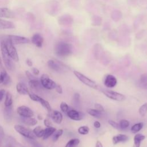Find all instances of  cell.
Returning a JSON list of instances; mask_svg holds the SVG:
<instances>
[{
	"label": "cell",
	"instance_id": "obj_1",
	"mask_svg": "<svg viewBox=\"0 0 147 147\" xmlns=\"http://www.w3.org/2000/svg\"><path fill=\"white\" fill-rule=\"evenodd\" d=\"M55 53L60 57H65L71 55L72 52V45L64 41L58 42L55 47Z\"/></svg>",
	"mask_w": 147,
	"mask_h": 147
},
{
	"label": "cell",
	"instance_id": "obj_2",
	"mask_svg": "<svg viewBox=\"0 0 147 147\" xmlns=\"http://www.w3.org/2000/svg\"><path fill=\"white\" fill-rule=\"evenodd\" d=\"M1 50L3 61L6 68L9 71H13L14 69V65L12 59L11 58V57L10 56V55H9L7 51L4 40H2L1 42Z\"/></svg>",
	"mask_w": 147,
	"mask_h": 147
},
{
	"label": "cell",
	"instance_id": "obj_3",
	"mask_svg": "<svg viewBox=\"0 0 147 147\" xmlns=\"http://www.w3.org/2000/svg\"><path fill=\"white\" fill-rule=\"evenodd\" d=\"M74 74L75 75V76L83 84H84L85 85L93 88L95 90H98L99 87L98 84L96 83V82H95L94 80H92V79L87 78L86 76H85L84 75H83V74L80 73L79 71H74Z\"/></svg>",
	"mask_w": 147,
	"mask_h": 147
},
{
	"label": "cell",
	"instance_id": "obj_4",
	"mask_svg": "<svg viewBox=\"0 0 147 147\" xmlns=\"http://www.w3.org/2000/svg\"><path fill=\"white\" fill-rule=\"evenodd\" d=\"M14 129L17 132H18L24 137H26V138L35 140L37 137L32 130L25 126H23L22 125H15Z\"/></svg>",
	"mask_w": 147,
	"mask_h": 147
},
{
	"label": "cell",
	"instance_id": "obj_5",
	"mask_svg": "<svg viewBox=\"0 0 147 147\" xmlns=\"http://www.w3.org/2000/svg\"><path fill=\"white\" fill-rule=\"evenodd\" d=\"M4 41H5L6 49L9 55H10V56L11 57L13 60H14V61H18L19 60V57H18L17 50L15 47L14 46V44L11 43V42L9 40L8 38Z\"/></svg>",
	"mask_w": 147,
	"mask_h": 147
},
{
	"label": "cell",
	"instance_id": "obj_6",
	"mask_svg": "<svg viewBox=\"0 0 147 147\" xmlns=\"http://www.w3.org/2000/svg\"><path fill=\"white\" fill-rule=\"evenodd\" d=\"M102 92L104 94L105 96H106L107 98L119 102H122L125 100L126 97L125 96L118 92L113 91L111 90H103L102 91Z\"/></svg>",
	"mask_w": 147,
	"mask_h": 147
},
{
	"label": "cell",
	"instance_id": "obj_7",
	"mask_svg": "<svg viewBox=\"0 0 147 147\" xmlns=\"http://www.w3.org/2000/svg\"><path fill=\"white\" fill-rule=\"evenodd\" d=\"M40 83L42 87L48 90L54 89L56 83L52 80L47 74H42L40 78Z\"/></svg>",
	"mask_w": 147,
	"mask_h": 147
},
{
	"label": "cell",
	"instance_id": "obj_8",
	"mask_svg": "<svg viewBox=\"0 0 147 147\" xmlns=\"http://www.w3.org/2000/svg\"><path fill=\"white\" fill-rule=\"evenodd\" d=\"M8 38L13 44H24L30 42L29 38L18 35H9Z\"/></svg>",
	"mask_w": 147,
	"mask_h": 147
},
{
	"label": "cell",
	"instance_id": "obj_9",
	"mask_svg": "<svg viewBox=\"0 0 147 147\" xmlns=\"http://www.w3.org/2000/svg\"><path fill=\"white\" fill-rule=\"evenodd\" d=\"M17 112L22 117H32L34 115L33 111L26 106H19L17 109Z\"/></svg>",
	"mask_w": 147,
	"mask_h": 147
},
{
	"label": "cell",
	"instance_id": "obj_10",
	"mask_svg": "<svg viewBox=\"0 0 147 147\" xmlns=\"http://www.w3.org/2000/svg\"><path fill=\"white\" fill-rule=\"evenodd\" d=\"M103 83L106 87L113 88L117 85V80L114 75L111 74H107L104 78Z\"/></svg>",
	"mask_w": 147,
	"mask_h": 147
},
{
	"label": "cell",
	"instance_id": "obj_11",
	"mask_svg": "<svg viewBox=\"0 0 147 147\" xmlns=\"http://www.w3.org/2000/svg\"><path fill=\"white\" fill-rule=\"evenodd\" d=\"M67 114L70 119L74 121H80L84 117L83 113H82V112H79L75 110H69L67 113Z\"/></svg>",
	"mask_w": 147,
	"mask_h": 147
},
{
	"label": "cell",
	"instance_id": "obj_12",
	"mask_svg": "<svg viewBox=\"0 0 147 147\" xmlns=\"http://www.w3.org/2000/svg\"><path fill=\"white\" fill-rule=\"evenodd\" d=\"M73 22L72 17L68 15L65 14L61 16L59 19V23L62 26H71Z\"/></svg>",
	"mask_w": 147,
	"mask_h": 147
},
{
	"label": "cell",
	"instance_id": "obj_13",
	"mask_svg": "<svg viewBox=\"0 0 147 147\" xmlns=\"http://www.w3.org/2000/svg\"><path fill=\"white\" fill-rule=\"evenodd\" d=\"M48 67L52 70L56 72H60L63 70V65L59 61L53 60H49L47 62Z\"/></svg>",
	"mask_w": 147,
	"mask_h": 147
},
{
	"label": "cell",
	"instance_id": "obj_14",
	"mask_svg": "<svg viewBox=\"0 0 147 147\" xmlns=\"http://www.w3.org/2000/svg\"><path fill=\"white\" fill-rule=\"evenodd\" d=\"M31 41L32 43L34 45H35L37 47L40 48L42 45V44L44 42V38L40 33H36L33 35Z\"/></svg>",
	"mask_w": 147,
	"mask_h": 147
},
{
	"label": "cell",
	"instance_id": "obj_15",
	"mask_svg": "<svg viewBox=\"0 0 147 147\" xmlns=\"http://www.w3.org/2000/svg\"><path fill=\"white\" fill-rule=\"evenodd\" d=\"M14 17V13L7 7H0V18H13Z\"/></svg>",
	"mask_w": 147,
	"mask_h": 147
},
{
	"label": "cell",
	"instance_id": "obj_16",
	"mask_svg": "<svg viewBox=\"0 0 147 147\" xmlns=\"http://www.w3.org/2000/svg\"><path fill=\"white\" fill-rule=\"evenodd\" d=\"M50 116L52 120L56 123L60 124L62 122L63 120V115L62 114L57 110L51 111L50 113Z\"/></svg>",
	"mask_w": 147,
	"mask_h": 147
},
{
	"label": "cell",
	"instance_id": "obj_17",
	"mask_svg": "<svg viewBox=\"0 0 147 147\" xmlns=\"http://www.w3.org/2000/svg\"><path fill=\"white\" fill-rule=\"evenodd\" d=\"M4 118L7 122H10L13 117V110L12 105L10 106H5L3 111Z\"/></svg>",
	"mask_w": 147,
	"mask_h": 147
},
{
	"label": "cell",
	"instance_id": "obj_18",
	"mask_svg": "<svg viewBox=\"0 0 147 147\" xmlns=\"http://www.w3.org/2000/svg\"><path fill=\"white\" fill-rule=\"evenodd\" d=\"M15 28V25L11 21L0 18V29H11Z\"/></svg>",
	"mask_w": 147,
	"mask_h": 147
},
{
	"label": "cell",
	"instance_id": "obj_19",
	"mask_svg": "<svg viewBox=\"0 0 147 147\" xmlns=\"http://www.w3.org/2000/svg\"><path fill=\"white\" fill-rule=\"evenodd\" d=\"M129 140V137L125 134H119L114 136L112 138V141L114 145L117 144L119 142H124Z\"/></svg>",
	"mask_w": 147,
	"mask_h": 147
},
{
	"label": "cell",
	"instance_id": "obj_20",
	"mask_svg": "<svg viewBox=\"0 0 147 147\" xmlns=\"http://www.w3.org/2000/svg\"><path fill=\"white\" fill-rule=\"evenodd\" d=\"M16 89H17V91L19 94L22 95H29L30 93L25 84L21 82L17 83L16 86Z\"/></svg>",
	"mask_w": 147,
	"mask_h": 147
},
{
	"label": "cell",
	"instance_id": "obj_21",
	"mask_svg": "<svg viewBox=\"0 0 147 147\" xmlns=\"http://www.w3.org/2000/svg\"><path fill=\"white\" fill-rule=\"evenodd\" d=\"M145 138V136L142 134H136L134 137V144L133 147H140L141 142Z\"/></svg>",
	"mask_w": 147,
	"mask_h": 147
},
{
	"label": "cell",
	"instance_id": "obj_22",
	"mask_svg": "<svg viewBox=\"0 0 147 147\" xmlns=\"http://www.w3.org/2000/svg\"><path fill=\"white\" fill-rule=\"evenodd\" d=\"M29 85L31 89L35 90V91H39L41 90V84L40 83V82L36 79L30 80L29 81Z\"/></svg>",
	"mask_w": 147,
	"mask_h": 147
},
{
	"label": "cell",
	"instance_id": "obj_23",
	"mask_svg": "<svg viewBox=\"0 0 147 147\" xmlns=\"http://www.w3.org/2000/svg\"><path fill=\"white\" fill-rule=\"evenodd\" d=\"M23 123L28 126H34L37 123L36 119L32 117H21Z\"/></svg>",
	"mask_w": 147,
	"mask_h": 147
},
{
	"label": "cell",
	"instance_id": "obj_24",
	"mask_svg": "<svg viewBox=\"0 0 147 147\" xmlns=\"http://www.w3.org/2000/svg\"><path fill=\"white\" fill-rule=\"evenodd\" d=\"M103 53V50L99 44H96L94 47V54L96 57V59H99L102 56Z\"/></svg>",
	"mask_w": 147,
	"mask_h": 147
},
{
	"label": "cell",
	"instance_id": "obj_25",
	"mask_svg": "<svg viewBox=\"0 0 147 147\" xmlns=\"http://www.w3.org/2000/svg\"><path fill=\"white\" fill-rule=\"evenodd\" d=\"M56 130V128L52 127V126H50V127H47V128H45L44 129V136L42 137L44 140H46L48 138H49L51 136H52L54 132Z\"/></svg>",
	"mask_w": 147,
	"mask_h": 147
},
{
	"label": "cell",
	"instance_id": "obj_26",
	"mask_svg": "<svg viewBox=\"0 0 147 147\" xmlns=\"http://www.w3.org/2000/svg\"><path fill=\"white\" fill-rule=\"evenodd\" d=\"M88 114L91 115L93 117L99 118L102 116V112L96 110V109H88L87 110Z\"/></svg>",
	"mask_w": 147,
	"mask_h": 147
},
{
	"label": "cell",
	"instance_id": "obj_27",
	"mask_svg": "<svg viewBox=\"0 0 147 147\" xmlns=\"http://www.w3.org/2000/svg\"><path fill=\"white\" fill-rule=\"evenodd\" d=\"M33 131L34 133V134H35V136L37 137L40 138V137H42L44 134V129H43L41 126H38L37 127H36L33 130Z\"/></svg>",
	"mask_w": 147,
	"mask_h": 147
},
{
	"label": "cell",
	"instance_id": "obj_28",
	"mask_svg": "<svg viewBox=\"0 0 147 147\" xmlns=\"http://www.w3.org/2000/svg\"><path fill=\"white\" fill-rule=\"evenodd\" d=\"M143 126H144V124L142 122L137 123L131 126V131L134 134L137 133L142 129V128L143 127Z\"/></svg>",
	"mask_w": 147,
	"mask_h": 147
},
{
	"label": "cell",
	"instance_id": "obj_29",
	"mask_svg": "<svg viewBox=\"0 0 147 147\" xmlns=\"http://www.w3.org/2000/svg\"><path fill=\"white\" fill-rule=\"evenodd\" d=\"M13 103V99H12V95L10 92H7L6 94L5 97V106H10L12 105Z\"/></svg>",
	"mask_w": 147,
	"mask_h": 147
},
{
	"label": "cell",
	"instance_id": "obj_30",
	"mask_svg": "<svg viewBox=\"0 0 147 147\" xmlns=\"http://www.w3.org/2000/svg\"><path fill=\"white\" fill-rule=\"evenodd\" d=\"M80 142L78 138H73L70 140L65 145V147H76Z\"/></svg>",
	"mask_w": 147,
	"mask_h": 147
},
{
	"label": "cell",
	"instance_id": "obj_31",
	"mask_svg": "<svg viewBox=\"0 0 147 147\" xmlns=\"http://www.w3.org/2000/svg\"><path fill=\"white\" fill-rule=\"evenodd\" d=\"M138 113L140 115L144 117L145 116L146 113H147V103H144L142 105H141L138 110Z\"/></svg>",
	"mask_w": 147,
	"mask_h": 147
},
{
	"label": "cell",
	"instance_id": "obj_32",
	"mask_svg": "<svg viewBox=\"0 0 147 147\" xmlns=\"http://www.w3.org/2000/svg\"><path fill=\"white\" fill-rule=\"evenodd\" d=\"M40 103L48 111V113H50L52 111L51 105H49V102L47 100H45V99H44L43 98H41V100L40 101Z\"/></svg>",
	"mask_w": 147,
	"mask_h": 147
},
{
	"label": "cell",
	"instance_id": "obj_33",
	"mask_svg": "<svg viewBox=\"0 0 147 147\" xmlns=\"http://www.w3.org/2000/svg\"><path fill=\"white\" fill-rule=\"evenodd\" d=\"M90 129L87 126H82L78 128V131L80 134L86 135L89 133Z\"/></svg>",
	"mask_w": 147,
	"mask_h": 147
},
{
	"label": "cell",
	"instance_id": "obj_34",
	"mask_svg": "<svg viewBox=\"0 0 147 147\" xmlns=\"http://www.w3.org/2000/svg\"><path fill=\"white\" fill-rule=\"evenodd\" d=\"M63 130L62 129H59L57 130H56L54 133L53 134V141H56L63 134Z\"/></svg>",
	"mask_w": 147,
	"mask_h": 147
},
{
	"label": "cell",
	"instance_id": "obj_35",
	"mask_svg": "<svg viewBox=\"0 0 147 147\" xmlns=\"http://www.w3.org/2000/svg\"><path fill=\"white\" fill-rule=\"evenodd\" d=\"M130 125V122L129 121L126 119H122L119 121V125L121 129H125L127 128Z\"/></svg>",
	"mask_w": 147,
	"mask_h": 147
},
{
	"label": "cell",
	"instance_id": "obj_36",
	"mask_svg": "<svg viewBox=\"0 0 147 147\" xmlns=\"http://www.w3.org/2000/svg\"><path fill=\"white\" fill-rule=\"evenodd\" d=\"M111 17L115 21H117L121 18V13L118 11H114L112 13Z\"/></svg>",
	"mask_w": 147,
	"mask_h": 147
},
{
	"label": "cell",
	"instance_id": "obj_37",
	"mask_svg": "<svg viewBox=\"0 0 147 147\" xmlns=\"http://www.w3.org/2000/svg\"><path fill=\"white\" fill-rule=\"evenodd\" d=\"M60 109L64 113H67L68 111H69V106L68 105L64 102H62L61 103H60Z\"/></svg>",
	"mask_w": 147,
	"mask_h": 147
},
{
	"label": "cell",
	"instance_id": "obj_38",
	"mask_svg": "<svg viewBox=\"0 0 147 147\" xmlns=\"http://www.w3.org/2000/svg\"><path fill=\"white\" fill-rule=\"evenodd\" d=\"M29 96L30 97V98L33 100V101H35V102H40L41 99V97L39 96L38 95H36V94H32V93H29Z\"/></svg>",
	"mask_w": 147,
	"mask_h": 147
},
{
	"label": "cell",
	"instance_id": "obj_39",
	"mask_svg": "<svg viewBox=\"0 0 147 147\" xmlns=\"http://www.w3.org/2000/svg\"><path fill=\"white\" fill-rule=\"evenodd\" d=\"M108 123H109V125H110L114 129H121L120 127H119V123L116 122L115 121L110 119V120L108 121Z\"/></svg>",
	"mask_w": 147,
	"mask_h": 147
},
{
	"label": "cell",
	"instance_id": "obj_40",
	"mask_svg": "<svg viewBox=\"0 0 147 147\" xmlns=\"http://www.w3.org/2000/svg\"><path fill=\"white\" fill-rule=\"evenodd\" d=\"M11 78L9 76V75L7 74V73L5 75V78H4V80H3V84L4 85H9L11 83Z\"/></svg>",
	"mask_w": 147,
	"mask_h": 147
},
{
	"label": "cell",
	"instance_id": "obj_41",
	"mask_svg": "<svg viewBox=\"0 0 147 147\" xmlns=\"http://www.w3.org/2000/svg\"><path fill=\"white\" fill-rule=\"evenodd\" d=\"M29 139V142L33 146V147H43L42 145H41L40 143L38 142L34 141L33 139Z\"/></svg>",
	"mask_w": 147,
	"mask_h": 147
},
{
	"label": "cell",
	"instance_id": "obj_42",
	"mask_svg": "<svg viewBox=\"0 0 147 147\" xmlns=\"http://www.w3.org/2000/svg\"><path fill=\"white\" fill-rule=\"evenodd\" d=\"M4 137H5V132L3 127L0 126V146L2 144V142L4 140Z\"/></svg>",
	"mask_w": 147,
	"mask_h": 147
},
{
	"label": "cell",
	"instance_id": "obj_43",
	"mask_svg": "<svg viewBox=\"0 0 147 147\" xmlns=\"http://www.w3.org/2000/svg\"><path fill=\"white\" fill-rule=\"evenodd\" d=\"M92 23H93V25H100L101 23V18L99 17H95L94 18H93Z\"/></svg>",
	"mask_w": 147,
	"mask_h": 147
},
{
	"label": "cell",
	"instance_id": "obj_44",
	"mask_svg": "<svg viewBox=\"0 0 147 147\" xmlns=\"http://www.w3.org/2000/svg\"><path fill=\"white\" fill-rule=\"evenodd\" d=\"M94 107H95V109H96L98 111H99L100 112L104 111L103 107L101 105H100L99 103H95L94 105Z\"/></svg>",
	"mask_w": 147,
	"mask_h": 147
},
{
	"label": "cell",
	"instance_id": "obj_45",
	"mask_svg": "<svg viewBox=\"0 0 147 147\" xmlns=\"http://www.w3.org/2000/svg\"><path fill=\"white\" fill-rule=\"evenodd\" d=\"M147 82V73H144L140 76V82Z\"/></svg>",
	"mask_w": 147,
	"mask_h": 147
},
{
	"label": "cell",
	"instance_id": "obj_46",
	"mask_svg": "<svg viewBox=\"0 0 147 147\" xmlns=\"http://www.w3.org/2000/svg\"><path fill=\"white\" fill-rule=\"evenodd\" d=\"M25 74H26V75L27 76V77H28V78L29 79V80H33V79H37L34 76H33V75L29 71H25Z\"/></svg>",
	"mask_w": 147,
	"mask_h": 147
},
{
	"label": "cell",
	"instance_id": "obj_47",
	"mask_svg": "<svg viewBox=\"0 0 147 147\" xmlns=\"http://www.w3.org/2000/svg\"><path fill=\"white\" fill-rule=\"evenodd\" d=\"M55 90H56V91L59 93V94H62L63 92V89H62V87L59 84H56V87H55Z\"/></svg>",
	"mask_w": 147,
	"mask_h": 147
},
{
	"label": "cell",
	"instance_id": "obj_48",
	"mask_svg": "<svg viewBox=\"0 0 147 147\" xmlns=\"http://www.w3.org/2000/svg\"><path fill=\"white\" fill-rule=\"evenodd\" d=\"M44 123L45 126L47 127H50L52 126V123L51 121L48 118H45L44 121Z\"/></svg>",
	"mask_w": 147,
	"mask_h": 147
},
{
	"label": "cell",
	"instance_id": "obj_49",
	"mask_svg": "<svg viewBox=\"0 0 147 147\" xmlns=\"http://www.w3.org/2000/svg\"><path fill=\"white\" fill-rule=\"evenodd\" d=\"M7 74L6 71L3 72H0V84L3 83V80H4V78L5 75Z\"/></svg>",
	"mask_w": 147,
	"mask_h": 147
},
{
	"label": "cell",
	"instance_id": "obj_50",
	"mask_svg": "<svg viewBox=\"0 0 147 147\" xmlns=\"http://www.w3.org/2000/svg\"><path fill=\"white\" fill-rule=\"evenodd\" d=\"M140 87L144 88V89H147V82H140Z\"/></svg>",
	"mask_w": 147,
	"mask_h": 147
},
{
	"label": "cell",
	"instance_id": "obj_51",
	"mask_svg": "<svg viewBox=\"0 0 147 147\" xmlns=\"http://www.w3.org/2000/svg\"><path fill=\"white\" fill-rule=\"evenodd\" d=\"M5 94V91L3 89H1L0 90V102L2 100V99H3L4 95Z\"/></svg>",
	"mask_w": 147,
	"mask_h": 147
},
{
	"label": "cell",
	"instance_id": "obj_52",
	"mask_svg": "<svg viewBox=\"0 0 147 147\" xmlns=\"http://www.w3.org/2000/svg\"><path fill=\"white\" fill-rule=\"evenodd\" d=\"M74 98L75 99V100L78 102H79V100H80V95L78 94V93H75L74 94Z\"/></svg>",
	"mask_w": 147,
	"mask_h": 147
},
{
	"label": "cell",
	"instance_id": "obj_53",
	"mask_svg": "<svg viewBox=\"0 0 147 147\" xmlns=\"http://www.w3.org/2000/svg\"><path fill=\"white\" fill-rule=\"evenodd\" d=\"M32 72H33V73L34 74V75H38L40 73V71H39L38 69H37V68H35V67L32 68Z\"/></svg>",
	"mask_w": 147,
	"mask_h": 147
},
{
	"label": "cell",
	"instance_id": "obj_54",
	"mask_svg": "<svg viewBox=\"0 0 147 147\" xmlns=\"http://www.w3.org/2000/svg\"><path fill=\"white\" fill-rule=\"evenodd\" d=\"M101 125H100V123L98 121H96L94 122V126L95 127V128H97V129H99Z\"/></svg>",
	"mask_w": 147,
	"mask_h": 147
},
{
	"label": "cell",
	"instance_id": "obj_55",
	"mask_svg": "<svg viewBox=\"0 0 147 147\" xmlns=\"http://www.w3.org/2000/svg\"><path fill=\"white\" fill-rule=\"evenodd\" d=\"M5 71H6L5 69V68L3 66L2 60H1V59L0 57V72H5Z\"/></svg>",
	"mask_w": 147,
	"mask_h": 147
},
{
	"label": "cell",
	"instance_id": "obj_56",
	"mask_svg": "<svg viewBox=\"0 0 147 147\" xmlns=\"http://www.w3.org/2000/svg\"><path fill=\"white\" fill-rule=\"evenodd\" d=\"M26 64H27L29 67H32V65H33V63H32V60H31L30 59H27L26 60Z\"/></svg>",
	"mask_w": 147,
	"mask_h": 147
},
{
	"label": "cell",
	"instance_id": "obj_57",
	"mask_svg": "<svg viewBox=\"0 0 147 147\" xmlns=\"http://www.w3.org/2000/svg\"><path fill=\"white\" fill-rule=\"evenodd\" d=\"M95 147H103V145H102V144L101 143L100 141H97L96 142V144H95Z\"/></svg>",
	"mask_w": 147,
	"mask_h": 147
},
{
	"label": "cell",
	"instance_id": "obj_58",
	"mask_svg": "<svg viewBox=\"0 0 147 147\" xmlns=\"http://www.w3.org/2000/svg\"><path fill=\"white\" fill-rule=\"evenodd\" d=\"M5 147H14V146H13V145H11V144H10V145H9V144H8V145H6Z\"/></svg>",
	"mask_w": 147,
	"mask_h": 147
},
{
	"label": "cell",
	"instance_id": "obj_59",
	"mask_svg": "<svg viewBox=\"0 0 147 147\" xmlns=\"http://www.w3.org/2000/svg\"><path fill=\"white\" fill-rule=\"evenodd\" d=\"M38 118L41 120V119H42V116H41L40 115H38Z\"/></svg>",
	"mask_w": 147,
	"mask_h": 147
}]
</instances>
